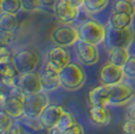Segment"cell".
Here are the masks:
<instances>
[{"label": "cell", "instance_id": "1", "mask_svg": "<svg viewBox=\"0 0 135 134\" xmlns=\"http://www.w3.org/2000/svg\"><path fill=\"white\" fill-rule=\"evenodd\" d=\"M61 87L67 91H76L86 82V72L80 65L69 63L59 72Z\"/></svg>", "mask_w": 135, "mask_h": 134}, {"label": "cell", "instance_id": "2", "mask_svg": "<svg viewBox=\"0 0 135 134\" xmlns=\"http://www.w3.org/2000/svg\"><path fill=\"white\" fill-rule=\"evenodd\" d=\"M25 97L26 95L19 89V87H15L8 95L4 98L1 102V108L9 114L13 119L19 120L26 114L25 112Z\"/></svg>", "mask_w": 135, "mask_h": 134}, {"label": "cell", "instance_id": "3", "mask_svg": "<svg viewBox=\"0 0 135 134\" xmlns=\"http://www.w3.org/2000/svg\"><path fill=\"white\" fill-rule=\"evenodd\" d=\"M12 64L14 65L19 74L33 72L35 71V68H38L40 64V55L31 48H22L14 53Z\"/></svg>", "mask_w": 135, "mask_h": 134}, {"label": "cell", "instance_id": "4", "mask_svg": "<svg viewBox=\"0 0 135 134\" xmlns=\"http://www.w3.org/2000/svg\"><path fill=\"white\" fill-rule=\"evenodd\" d=\"M78 30H79L80 39L86 40L88 42L99 45V44L103 42L106 40L107 28L103 26L101 22H99L94 19H90L82 22Z\"/></svg>", "mask_w": 135, "mask_h": 134}, {"label": "cell", "instance_id": "5", "mask_svg": "<svg viewBox=\"0 0 135 134\" xmlns=\"http://www.w3.org/2000/svg\"><path fill=\"white\" fill-rule=\"evenodd\" d=\"M134 38L135 32L132 26L126 28H116L109 26V28L107 30V34H106V41L109 48L128 47L133 42Z\"/></svg>", "mask_w": 135, "mask_h": 134}, {"label": "cell", "instance_id": "6", "mask_svg": "<svg viewBox=\"0 0 135 134\" xmlns=\"http://www.w3.org/2000/svg\"><path fill=\"white\" fill-rule=\"evenodd\" d=\"M79 39H80L79 30L68 26V25L58 26L56 28H54L51 33V40L56 46H62V47L73 46L78 42Z\"/></svg>", "mask_w": 135, "mask_h": 134}, {"label": "cell", "instance_id": "7", "mask_svg": "<svg viewBox=\"0 0 135 134\" xmlns=\"http://www.w3.org/2000/svg\"><path fill=\"white\" fill-rule=\"evenodd\" d=\"M17 86L25 95L35 94L44 91L40 75L35 71L20 73L17 78Z\"/></svg>", "mask_w": 135, "mask_h": 134}, {"label": "cell", "instance_id": "8", "mask_svg": "<svg viewBox=\"0 0 135 134\" xmlns=\"http://www.w3.org/2000/svg\"><path fill=\"white\" fill-rule=\"evenodd\" d=\"M110 87V99L109 105L114 106H122L126 105L135 94V89L132 85L119 82V84L112 85Z\"/></svg>", "mask_w": 135, "mask_h": 134}, {"label": "cell", "instance_id": "9", "mask_svg": "<svg viewBox=\"0 0 135 134\" xmlns=\"http://www.w3.org/2000/svg\"><path fill=\"white\" fill-rule=\"evenodd\" d=\"M76 45V53L79 56L80 61L85 65H94L99 61L100 58V53H99V48L98 45L92 42H88L86 40L79 39Z\"/></svg>", "mask_w": 135, "mask_h": 134}, {"label": "cell", "instance_id": "10", "mask_svg": "<svg viewBox=\"0 0 135 134\" xmlns=\"http://www.w3.org/2000/svg\"><path fill=\"white\" fill-rule=\"evenodd\" d=\"M49 104L47 95L42 92L28 94L25 97V112L30 117H39Z\"/></svg>", "mask_w": 135, "mask_h": 134}, {"label": "cell", "instance_id": "11", "mask_svg": "<svg viewBox=\"0 0 135 134\" xmlns=\"http://www.w3.org/2000/svg\"><path fill=\"white\" fill-rule=\"evenodd\" d=\"M69 63H71V55H69L68 51L66 50V47L55 46L47 54V63H46V65L56 72H60Z\"/></svg>", "mask_w": 135, "mask_h": 134}, {"label": "cell", "instance_id": "12", "mask_svg": "<svg viewBox=\"0 0 135 134\" xmlns=\"http://www.w3.org/2000/svg\"><path fill=\"white\" fill-rule=\"evenodd\" d=\"M124 76L126 75H124V72H123V67L114 65V64H110V63H107L100 71L101 84L108 85V86L121 82Z\"/></svg>", "mask_w": 135, "mask_h": 134}, {"label": "cell", "instance_id": "13", "mask_svg": "<svg viewBox=\"0 0 135 134\" xmlns=\"http://www.w3.org/2000/svg\"><path fill=\"white\" fill-rule=\"evenodd\" d=\"M54 12L55 15L61 22L64 24H71L75 21L80 14V7L73 6V5L68 4L65 0H60L55 4L54 6Z\"/></svg>", "mask_w": 135, "mask_h": 134}, {"label": "cell", "instance_id": "14", "mask_svg": "<svg viewBox=\"0 0 135 134\" xmlns=\"http://www.w3.org/2000/svg\"><path fill=\"white\" fill-rule=\"evenodd\" d=\"M65 109L61 105H54V104H48L46 108L42 111L39 119H40L41 123H42L44 128L48 130V128L53 127L58 123V121L60 120L61 115L64 114Z\"/></svg>", "mask_w": 135, "mask_h": 134}, {"label": "cell", "instance_id": "15", "mask_svg": "<svg viewBox=\"0 0 135 134\" xmlns=\"http://www.w3.org/2000/svg\"><path fill=\"white\" fill-rule=\"evenodd\" d=\"M110 99V87L101 84L88 92V104L90 106H108Z\"/></svg>", "mask_w": 135, "mask_h": 134}, {"label": "cell", "instance_id": "16", "mask_svg": "<svg viewBox=\"0 0 135 134\" xmlns=\"http://www.w3.org/2000/svg\"><path fill=\"white\" fill-rule=\"evenodd\" d=\"M39 75H40V80L41 84H42L44 91H54V89L61 87L59 72L52 69L47 65L39 73Z\"/></svg>", "mask_w": 135, "mask_h": 134}, {"label": "cell", "instance_id": "17", "mask_svg": "<svg viewBox=\"0 0 135 134\" xmlns=\"http://www.w3.org/2000/svg\"><path fill=\"white\" fill-rule=\"evenodd\" d=\"M89 118L97 126H107L112 120V115L107 106H90Z\"/></svg>", "mask_w": 135, "mask_h": 134}, {"label": "cell", "instance_id": "18", "mask_svg": "<svg viewBox=\"0 0 135 134\" xmlns=\"http://www.w3.org/2000/svg\"><path fill=\"white\" fill-rule=\"evenodd\" d=\"M76 122L78 121L75 119L74 115L72 114V113L65 111L64 114L61 115L60 120L58 121V123H56L55 126H53V127L48 128L47 131L49 133H54V134H65V132H66L69 127H72V126Z\"/></svg>", "mask_w": 135, "mask_h": 134}, {"label": "cell", "instance_id": "19", "mask_svg": "<svg viewBox=\"0 0 135 134\" xmlns=\"http://www.w3.org/2000/svg\"><path fill=\"white\" fill-rule=\"evenodd\" d=\"M134 15L123 12H113L109 17V26L116 28H126L132 26Z\"/></svg>", "mask_w": 135, "mask_h": 134}, {"label": "cell", "instance_id": "20", "mask_svg": "<svg viewBox=\"0 0 135 134\" xmlns=\"http://www.w3.org/2000/svg\"><path fill=\"white\" fill-rule=\"evenodd\" d=\"M129 56H131V53L128 51V47L110 48L109 55H108V63L123 67V65L129 59Z\"/></svg>", "mask_w": 135, "mask_h": 134}, {"label": "cell", "instance_id": "21", "mask_svg": "<svg viewBox=\"0 0 135 134\" xmlns=\"http://www.w3.org/2000/svg\"><path fill=\"white\" fill-rule=\"evenodd\" d=\"M19 26L17 15L6 12H0V28L9 32H14Z\"/></svg>", "mask_w": 135, "mask_h": 134}, {"label": "cell", "instance_id": "22", "mask_svg": "<svg viewBox=\"0 0 135 134\" xmlns=\"http://www.w3.org/2000/svg\"><path fill=\"white\" fill-rule=\"evenodd\" d=\"M21 9H24L22 0H1L0 1V12H6L17 15Z\"/></svg>", "mask_w": 135, "mask_h": 134}, {"label": "cell", "instance_id": "23", "mask_svg": "<svg viewBox=\"0 0 135 134\" xmlns=\"http://www.w3.org/2000/svg\"><path fill=\"white\" fill-rule=\"evenodd\" d=\"M114 12H123L134 15L135 14V5L132 0H115L113 6Z\"/></svg>", "mask_w": 135, "mask_h": 134}, {"label": "cell", "instance_id": "24", "mask_svg": "<svg viewBox=\"0 0 135 134\" xmlns=\"http://www.w3.org/2000/svg\"><path fill=\"white\" fill-rule=\"evenodd\" d=\"M109 0H85L84 7L89 13H99L108 5Z\"/></svg>", "mask_w": 135, "mask_h": 134}, {"label": "cell", "instance_id": "25", "mask_svg": "<svg viewBox=\"0 0 135 134\" xmlns=\"http://www.w3.org/2000/svg\"><path fill=\"white\" fill-rule=\"evenodd\" d=\"M21 121V123L25 126L26 128H30L31 131H41V130H45L41 123L39 117H30V115H24L22 118L19 119Z\"/></svg>", "mask_w": 135, "mask_h": 134}, {"label": "cell", "instance_id": "26", "mask_svg": "<svg viewBox=\"0 0 135 134\" xmlns=\"http://www.w3.org/2000/svg\"><path fill=\"white\" fill-rule=\"evenodd\" d=\"M13 126V118L4 109H0V133H8Z\"/></svg>", "mask_w": 135, "mask_h": 134}, {"label": "cell", "instance_id": "27", "mask_svg": "<svg viewBox=\"0 0 135 134\" xmlns=\"http://www.w3.org/2000/svg\"><path fill=\"white\" fill-rule=\"evenodd\" d=\"M124 75L131 79H135V55H131L127 63L123 65Z\"/></svg>", "mask_w": 135, "mask_h": 134}, {"label": "cell", "instance_id": "28", "mask_svg": "<svg viewBox=\"0 0 135 134\" xmlns=\"http://www.w3.org/2000/svg\"><path fill=\"white\" fill-rule=\"evenodd\" d=\"M14 53L9 48V46H1L0 47V64H8L12 63Z\"/></svg>", "mask_w": 135, "mask_h": 134}, {"label": "cell", "instance_id": "29", "mask_svg": "<svg viewBox=\"0 0 135 134\" xmlns=\"http://www.w3.org/2000/svg\"><path fill=\"white\" fill-rule=\"evenodd\" d=\"M122 131L124 133H128V134H135V121L126 119L122 126Z\"/></svg>", "mask_w": 135, "mask_h": 134}, {"label": "cell", "instance_id": "30", "mask_svg": "<svg viewBox=\"0 0 135 134\" xmlns=\"http://www.w3.org/2000/svg\"><path fill=\"white\" fill-rule=\"evenodd\" d=\"M84 132H85L84 127H82L79 122H76V123H74L72 127H69L68 130L65 132V134H82Z\"/></svg>", "mask_w": 135, "mask_h": 134}, {"label": "cell", "instance_id": "31", "mask_svg": "<svg viewBox=\"0 0 135 134\" xmlns=\"http://www.w3.org/2000/svg\"><path fill=\"white\" fill-rule=\"evenodd\" d=\"M22 4H24V9L27 11H34L39 7L35 0H22Z\"/></svg>", "mask_w": 135, "mask_h": 134}, {"label": "cell", "instance_id": "32", "mask_svg": "<svg viewBox=\"0 0 135 134\" xmlns=\"http://www.w3.org/2000/svg\"><path fill=\"white\" fill-rule=\"evenodd\" d=\"M39 7H53L55 6L56 0H35Z\"/></svg>", "mask_w": 135, "mask_h": 134}, {"label": "cell", "instance_id": "33", "mask_svg": "<svg viewBox=\"0 0 135 134\" xmlns=\"http://www.w3.org/2000/svg\"><path fill=\"white\" fill-rule=\"evenodd\" d=\"M126 119L134 120V121H135V102H134V104H132L131 106L128 107V109H127Z\"/></svg>", "mask_w": 135, "mask_h": 134}, {"label": "cell", "instance_id": "34", "mask_svg": "<svg viewBox=\"0 0 135 134\" xmlns=\"http://www.w3.org/2000/svg\"><path fill=\"white\" fill-rule=\"evenodd\" d=\"M65 1H67L68 4L76 7H84V4H85V0H65Z\"/></svg>", "mask_w": 135, "mask_h": 134}, {"label": "cell", "instance_id": "35", "mask_svg": "<svg viewBox=\"0 0 135 134\" xmlns=\"http://www.w3.org/2000/svg\"><path fill=\"white\" fill-rule=\"evenodd\" d=\"M0 80H1V79H0Z\"/></svg>", "mask_w": 135, "mask_h": 134}, {"label": "cell", "instance_id": "36", "mask_svg": "<svg viewBox=\"0 0 135 134\" xmlns=\"http://www.w3.org/2000/svg\"><path fill=\"white\" fill-rule=\"evenodd\" d=\"M0 1H1V0H0Z\"/></svg>", "mask_w": 135, "mask_h": 134}]
</instances>
